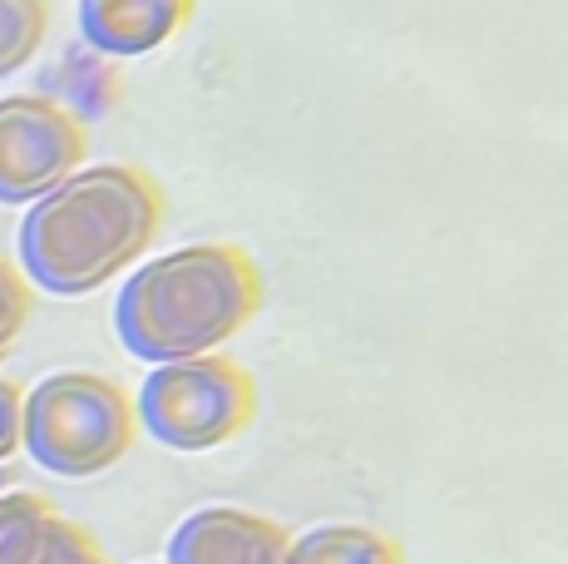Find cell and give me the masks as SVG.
<instances>
[{"label": "cell", "instance_id": "cell-1", "mask_svg": "<svg viewBox=\"0 0 568 564\" xmlns=\"http://www.w3.org/2000/svg\"><path fill=\"white\" fill-rule=\"evenodd\" d=\"M159 219L163 193L144 169H74L20 223V268L54 298H84L154 243Z\"/></svg>", "mask_w": 568, "mask_h": 564}, {"label": "cell", "instance_id": "cell-10", "mask_svg": "<svg viewBox=\"0 0 568 564\" xmlns=\"http://www.w3.org/2000/svg\"><path fill=\"white\" fill-rule=\"evenodd\" d=\"M50 26L45 0H0V80L26 70Z\"/></svg>", "mask_w": 568, "mask_h": 564}, {"label": "cell", "instance_id": "cell-5", "mask_svg": "<svg viewBox=\"0 0 568 564\" xmlns=\"http://www.w3.org/2000/svg\"><path fill=\"white\" fill-rule=\"evenodd\" d=\"M84 164V129L45 94L0 100V203H30Z\"/></svg>", "mask_w": 568, "mask_h": 564}, {"label": "cell", "instance_id": "cell-9", "mask_svg": "<svg viewBox=\"0 0 568 564\" xmlns=\"http://www.w3.org/2000/svg\"><path fill=\"white\" fill-rule=\"evenodd\" d=\"M54 505L36 491L0 495V564H36L54 535Z\"/></svg>", "mask_w": 568, "mask_h": 564}, {"label": "cell", "instance_id": "cell-8", "mask_svg": "<svg viewBox=\"0 0 568 564\" xmlns=\"http://www.w3.org/2000/svg\"><path fill=\"white\" fill-rule=\"evenodd\" d=\"M287 564H400V550L371 525H316L287 540Z\"/></svg>", "mask_w": 568, "mask_h": 564}, {"label": "cell", "instance_id": "cell-13", "mask_svg": "<svg viewBox=\"0 0 568 564\" xmlns=\"http://www.w3.org/2000/svg\"><path fill=\"white\" fill-rule=\"evenodd\" d=\"M20 386L0 376V461L20 451Z\"/></svg>", "mask_w": 568, "mask_h": 564}, {"label": "cell", "instance_id": "cell-14", "mask_svg": "<svg viewBox=\"0 0 568 564\" xmlns=\"http://www.w3.org/2000/svg\"><path fill=\"white\" fill-rule=\"evenodd\" d=\"M144 564H169V560H144Z\"/></svg>", "mask_w": 568, "mask_h": 564}, {"label": "cell", "instance_id": "cell-4", "mask_svg": "<svg viewBox=\"0 0 568 564\" xmlns=\"http://www.w3.org/2000/svg\"><path fill=\"white\" fill-rule=\"evenodd\" d=\"M139 426L169 451H213L243 436L257 416V386L227 356L163 362L144 376L134 406Z\"/></svg>", "mask_w": 568, "mask_h": 564}, {"label": "cell", "instance_id": "cell-7", "mask_svg": "<svg viewBox=\"0 0 568 564\" xmlns=\"http://www.w3.org/2000/svg\"><path fill=\"white\" fill-rule=\"evenodd\" d=\"M193 20V0H80V36L100 56H149Z\"/></svg>", "mask_w": 568, "mask_h": 564}, {"label": "cell", "instance_id": "cell-11", "mask_svg": "<svg viewBox=\"0 0 568 564\" xmlns=\"http://www.w3.org/2000/svg\"><path fill=\"white\" fill-rule=\"evenodd\" d=\"M26 322H30V288H26V278L0 258V362H6L10 346L20 342Z\"/></svg>", "mask_w": 568, "mask_h": 564}, {"label": "cell", "instance_id": "cell-2", "mask_svg": "<svg viewBox=\"0 0 568 564\" xmlns=\"http://www.w3.org/2000/svg\"><path fill=\"white\" fill-rule=\"evenodd\" d=\"M262 308L257 263L233 243H189L144 263L119 288L114 332L139 362L213 356Z\"/></svg>", "mask_w": 568, "mask_h": 564}, {"label": "cell", "instance_id": "cell-3", "mask_svg": "<svg viewBox=\"0 0 568 564\" xmlns=\"http://www.w3.org/2000/svg\"><path fill=\"white\" fill-rule=\"evenodd\" d=\"M134 446V401L100 372H54L20 401V451L60 481H90Z\"/></svg>", "mask_w": 568, "mask_h": 564}, {"label": "cell", "instance_id": "cell-6", "mask_svg": "<svg viewBox=\"0 0 568 564\" xmlns=\"http://www.w3.org/2000/svg\"><path fill=\"white\" fill-rule=\"evenodd\" d=\"M169 564H287V530L243 505H203L169 535Z\"/></svg>", "mask_w": 568, "mask_h": 564}, {"label": "cell", "instance_id": "cell-12", "mask_svg": "<svg viewBox=\"0 0 568 564\" xmlns=\"http://www.w3.org/2000/svg\"><path fill=\"white\" fill-rule=\"evenodd\" d=\"M36 564H109V555L94 545L90 530L60 515V520H54V535H50L45 555H40Z\"/></svg>", "mask_w": 568, "mask_h": 564}]
</instances>
